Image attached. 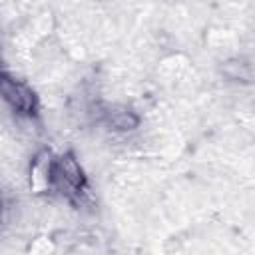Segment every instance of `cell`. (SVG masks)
Masks as SVG:
<instances>
[{
  "mask_svg": "<svg viewBox=\"0 0 255 255\" xmlns=\"http://www.w3.org/2000/svg\"><path fill=\"white\" fill-rule=\"evenodd\" d=\"M48 181L62 189L68 197H80V193L86 189V175L72 153H64L48 167Z\"/></svg>",
  "mask_w": 255,
  "mask_h": 255,
  "instance_id": "cell-1",
  "label": "cell"
},
{
  "mask_svg": "<svg viewBox=\"0 0 255 255\" xmlns=\"http://www.w3.org/2000/svg\"><path fill=\"white\" fill-rule=\"evenodd\" d=\"M2 96L16 114H22V116L36 114L38 102H36L34 92L24 82L12 78L8 72H4V76H2Z\"/></svg>",
  "mask_w": 255,
  "mask_h": 255,
  "instance_id": "cell-2",
  "label": "cell"
},
{
  "mask_svg": "<svg viewBox=\"0 0 255 255\" xmlns=\"http://www.w3.org/2000/svg\"><path fill=\"white\" fill-rule=\"evenodd\" d=\"M110 126L116 128V129H133L137 126V116L131 112V110H114L110 112Z\"/></svg>",
  "mask_w": 255,
  "mask_h": 255,
  "instance_id": "cell-3",
  "label": "cell"
}]
</instances>
